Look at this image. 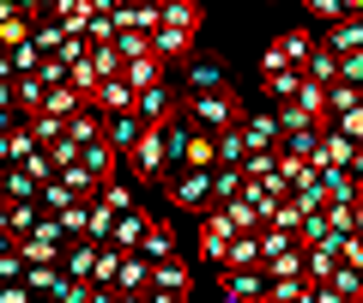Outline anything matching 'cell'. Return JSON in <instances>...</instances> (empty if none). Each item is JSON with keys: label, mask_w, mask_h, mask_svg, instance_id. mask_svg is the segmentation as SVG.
Returning a JSON list of instances; mask_svg holds the SVG:
<instances>
[{"label": "cell", "mask_w": 363, "mask_h": 303, "mask_svg": "<svg viewBox=\"0 0 363 303\" xmlns=\"http://www.w3.org/2000/svg\"><path fill=\"white\" fill-rule=\"evenodd\" d=\"M176 116L188 121V133H230V128H242L248 109L236 92H206V97H182Z\"/></svg>", "instance_id": "obj_1"}, {"label": "cell", "mask_w": 363, "mask_h": 303, "mask_svg": "<svg viewBox=\"0 0 363 303\" xmlns=\"http://www.w3.org/2000/svg\"><path fill=\"white\" fill-rule=\"evenodd\" d=\"M164 188H169V206H182V212H200V219L212 212V170H176Z\"/></svg>", "instance_id": "obj_2"}, {"label": "cell", "mask_w": 363, "mask_h": 303, "mask_svg": "<svg viewBox=\"0 0 363 303\" xmlns=\"http://www.w3.org/2000/svg\"><path fill=\"white\" fill-rule=\"evenodd\" d=\"M321 49L339 55V61H345V55H363V0H351V13L321 37Z\"/></svg>", "instance_id": "obj_3"}, {"label": "cell", "mask_w": 363, "mask_h": 303, "mask_svg": "<svg viewBox=\"0 0 363 303\" xmlns=\"http://www.w3.org/2000/svg\"><path fill=\"white\" fill-rule=\"evenodd\" d=\"M188 79H182V97H206V92H230L224 85V61L218 55H194V61L182 67Z\"/></svg>", "instance_id": "obj_4"}, {"label": "cell", "mask_w": 363, "mask_h": 303, "mask_svg": "<svg viewBox=\"0 0 363 303\" xmlns=\"http://www.w3.org/2000/svg\"><path fill=\"white\" fill-rule=\"evenodd\" d=\"M242 140H248V152H279V145H285V121H279V109H255V116H242Z\"/></svg>", "instance_id": "obj_5"}, {"label": "cell", "mask_w": 363, "mask_h": 303, "mask_svg": "<svg viewBox=\"0 0 363 303\" xmlns=\"http://www.w3.org/2000/svg\"><path fill=\"white\" fill-rule=\"evenodd\" d=\"M140 140H145V121H140V116H109V128H104V145L116 152V164H128L133 152H140Z\"/></svg>", "instance_id": "obj_6"}, {"label": "cell", "mask_w": 363, "mask_h": 303, "mask_svg": "<svg viewBox=\"0 0 363 303\" xmlns=\"http://www.w3.org/2000/svg\"><path fill=\"white\" fill-rule=\"evenodd\" d=\"M230 243H236L230 219H224V212H206V219H200V255L224 267V255H230Z\"/></svg>", "instance_id": "obj_7"}, {"label": "cell", "mask_w": 363, "mask_h": 303, "mask_svg": "<svg viewBox=\"0 0 363 303\" xmlns=\"http://www.w3.org/2000/svg\"><path fill=\"white\" fill-rule=\"evenodd\" d=\"M157 13H164V25L182 31V37H200V25H206L200 0H157Z\"/></svg>", "instance_id": "obj_8"}, {"label": "cell", "mask_w": 363, "mask_h": 303, "mask_svg": "<svg viewBox=\"0 0 363 303\" xmlns=\"http://www.w3.org/2000/svg\"><path fill=\"white\" fill-rule=\"evenodd\" d=\"M351 158H357V145H351L345 133H339L333 121H327V133H321V152H315V164H321V170H351Z\"/></svg>", "instance_id": "obj_9"}, {"label": "cell", "mask_w": 363, "mask_h": 303, "mask_svg": "<svg viewBox=\"0 0 363 303\" xmlns=\"http://www.w3.org/2000/svg\"><path fill=\"white\" fill-rule=\"evenodd\" d=\"M145 231H152V212H121L116 219V243H109V249H121V255H140V243H145Z\"/></svg>", "instance_id": "obj_10"}, {"label": "cell", "mask_w": 363, "mask_h": 303, "mask_svg": "<svg viewBox=\"0 0 363 303\" xmlns=\"http://www.w3.org/2000/svg\"><path fill=\"white\" fill-rule=\"evenodd\" d=\"M157 25H164L157 0H145V6H121V0H116V31H133V37H152Z\"/></svg>", "instance_id": "obj_11"}, {"label": "cell", "mask_w": 363, "mask_h": 303, "mask_svg": "<svg viewBox=\"0 0 363 303\" xmlns=\"http://www.w3.org/2000/svg\"><path fill=\"white\" fill-rule=\"evenodd\" d=\"M152 55H157L164 67H176V61H194V37H182V31L157 25V31H152Z\"/></svg>", "instance_id": "obj_12"}, {"label": "cell", "mask_w": 363, "mask_h": 303, "mask_svg": "<svg viewBox=\"0 0 363 303\" xmlns=\"http://www.w3.org/2000/svg\"><path fill=\"white\" fill-rule=\"evenodd\" d=\"M224 297H230V303H260V297H267V267H248V273H224Z\"/></svg>", "instance_id": "obj_13"}, {"label": "cell", "mask_w": 363, "mask_h": 303, "mask_svg": "<svg viewBox=\"0 0 363 303\" xmlns=\"http://www.w3.org/2000/svg\"><path fill=\"white\" fill-rule=\"evenodd\" d=\"M61 273L73 279V285H91V273H97V243H67Z\"/></svg>", "instance_id": "obj_14"}, {"label": "cell", "mask_w": 363, "mask_h": 303, "mask_svg": "<svg viewBox=\"0 0 363 303\" xmlns=\"http://www.w3.org/2000/svg\"><path fill=\"white\" fill-rule=\"evenodd\" d=\"M140 255L152 267H164V261H176V231H169V219H152V231H145V243H140Z\"/></svg>", "instance_id": "obj_15"}, {"label": "cell", "mask_w": 363, "mask_h": 303, "mask_svg": "<svg viewBox=\"0 0 363 303\" xmlns=\"http://www.w3.org/2000/svg\"><path fill=\"white\" fill-rule=\"evenodd\" d=\"M152 291H176V297H194V267H182V261L152 267Z\"/></svg>", "instance_id": "obj_16"}, {"label": "cell", "mask_w": 363, "mask_h": 303, "mask_svg": "<svg viewBox=\"0 0 363 303\" xmlns=\"http://www.w3.org/2000/svg\"><path fill=\"white\" fill-rule=\"evenodd\" d=\"M279 49H285V61L297 67V73H309V61H315V49H321V43H315V37H309L303 25H291L285 37H279Z\"/></svg>", "instance_id": "obj_17"}, {"label": "cell", "mask_w": 363, "mask_h": 303, "mask_svg": "<svg viewBox=\"0 0 363 303\" xmlns=\"http://www.w3.org/2000/svg\"><path fill=\"white\" fill-rule=\"evenodd\" d=\"M133 104H140V92H133L128 79H109L104 92H97V104H91V109H104V116H133Z\"/></svg>", "instance_id": "obj_18"}, {"label": "cell", "mask_w": 363, "mask_h": 303, "mask_svg": "<svg viewBox=\"0 0 363 303\" xmlns=\"http://www.w3.org/2000/svg\"><path fill=\"white\" fill-rule=\"evenodd\" d=\"M321 188H327L333 206H357V200H363V182L351 170H321Z\"/></svg>", "instance_id": "obj_19"}, {"label": "cell", "mask_w": 363, "mask_h": 303, "mask_svg": "<svg viewBox=\"0 0 363 303\" xmlns=\"http://www.w3.org/2000/svg\"><path fill=\"white\" fill-rule=\"evenodd\" d=\"M297 249H303V243L291 237V231H272V224L260 231V267H279V261H291Z\"/></svg>", "instance_id": "obj_20"}, {"label": "cell", "mask_w": 363, "mask_h": 303, "mask_svg": "<svg viewBox=\"0 0 363 303\" xmlns=\"http://www.w3.org/2000/svg\"><path fill=\"white\" fill-rule=\"evenodd\" d=\"M37 224H43V206H37V200H6V231H13V243H25Z\"/></svg>", "instance_id": "obj_21"}, {"label": "cell", "mask_w": 363, "mask_h": 303, "mask_svg": "<svg viewBox=\"0 0 363 303\" xmlns=\"http://www.w3.org/2000/svg\"><path fill=\"white\" fill-rule=\"evenodd\" d=\"M104 128H109V116H104V109H79V116L67 121V133H73L79 145H104Z\"/></svg>", "instance_id": "obj_22"}, {"label": "cell", "mask_w": 363, "mask_h": 303, "mask_svg": "<svg viewBox=\"0 0 363 303\" xmlns=\"http://www.w3.org/2000/svg\"><path fill=\"white\" fill-rule=\"evenodd\" d=\"M116 291L145 297V291H152V261H145V255H128V261H121V285H116Z\"/></svg>", "instance_id": "obj_23"}, {"label": "cell", "mask_w": 363, "mask_h": 303, "mask_svg": "<svg viewBox=\"0 0 363 303\" xmlns=\"http://www.w3.org/2000/svg\"><path fill=\"white\" fill-rule=\"evenodd\" d=\"M182 170H218V133H194V140H188Z\"/></svg>", "instance_id": "obj_24"}, {"label": "cell", "mask_w": 363, "mask_h": 303, "mask_svg": "<svg viewBox=\"0 0 363 303\" xmlns=\"http://www.w3.org/2000/svg\"><path fill=\"white\" fill-rule=\"evenodd\" d=\"M242 164H248V140H242V128L218 133V170H242Z\"/></svg>", "instance_id": "obj_25"}, {"label": "cell", "mask_w": 363, "mask_h": 303, "mask_svg": "<svg viewBox=\"0 0 363 303\" xmlns=\"http://www.w3.org/2000/svg\"><path fill=\"white\" fill-rule=\"evenodd\" d=\"M248 176L242 170H212V206H230V200H242Z\"/></svg>", "instance_id": "obj_26"}, {"label": "cell", "mask_w": 363, "mask_h": 303, "mask_svg": "<svg viewBox=\"0 0 363 303\" xmlns=\"http://www.w3.org/2000/svg\"><path fill=\"white\" fill-rule=\"evenodd\" d=\"M121 261H128L121 249H97V273H91V285H97V291H116L121 285Z\"/></svg>", "instance_id": "obj_27"}, {"label": "cell", "mask_w": 363, "mask_h": 303, "mask_svg": "<svg viewBox=\"0 0 363 303\" xmlns=\"http://www.w3.org/2000/svg\"><path fill=\"white\" fill-rule=\"evenodd\" d=\"M55 285H61V267H25V291H30V297L49 303V297H55Z\"/></svg>", "instance_id": "obj_28"}, {"label": "cell", "mask_w": 363, "mask_h": 303, "mask_svg": "<svg viewBox=\"0 0 363 303\" xmlns=\"http://www.w3.org/2000/svg\"><path fill=\"white\" fill-rule=\"evenodd\" d=\"M357 104H363V92H357V85H327V121L351 116Z\"/></svg>", "instance_id": "obj_29"}, {"label": "cell", "mask_w": 363, "mask_h": 303, "mask_svg": "<svg viewBox=\"0 0 363 303\" xmlns=\"http://www.w3.org/2000/svg\"><path fill=\"white\" fill-rule=\"evenodd\" d=\"M43 152H49L55 176H67V170H73V164H79V140H73V133H61V140H55V145H43Z\"/></svg>", "instance_id": "obj_30"}, {"label": "cell", "mask_w": 363, "mask_h": 303, "mask_svg": "<svg viewBox=\"0 0 363 303\" xmlns=\"http://www.w3.org/2000/svg\"><path fill=\"white\" fill-rule=\"evenodd\" d=\"M37 206H43V212H49V219H61V212H67V206H79V200H73V188H67V182H61V176H55V182H49V188H43V200H37Z\"/></svg>", "instance_id": "obj_31"}, {"label": "cell", "mask_w": 363, "mask_h": 303, "mask_svg": "<svg viewBox=\"0 0 363 303\" xmlns=\"http://www.w3.org/2000/svg\"><path fill=\"white\" fill-rule=\"evenodd\" d=\"M303 79H315L327 92V85H339V55H327V49H315V61H309V73Z\"/></svg>", "instance_id": "obj_32"}, {"label": "cell", "mask_w": 363, "mask_h": 303, "mask_svg": "<svg viewBox=\"0 0 363 303\" xmlns=\"http://www.w3.org/2000/svg\"><path fill=\"white\" fill-rule=\"evenodd\" d=\"M6 200H43V182L30 170H6Z\"/></svg>", "instance_id": "obj_33"}, {"label": "cell", "mask_w": 363, "mask_h": 303, "mask_svg": "<svg viewBox=\"0 0 363 303\" xmlns=\"http://www.w3.org/2000/svg\"><path fill=\"white\" fill-rule=\"evenodd\" d=\"M116 55H121V67L145 61V55H152V37H133V31H121V37H116Z\"/></svg>", "instance_id": "obj_34"}, {"label": "cell", "mask_w": 363, "mask_h": 303, "mask_svg": "<svg viewBox=\"0 0 363 303\" xmlns=\"http://www.w3.org/2000/svg\"><path fill=\"white\" fill-rule=\"evenodd\" d=\"M97 200H104L109 212H133V188L121 182V176H116V182H104V188H97Z\"/></svg>", "instance_id": "obj_35"}, {"label": "cell", "mask_w": 363, "mask_h": 303, "mask_svg": "<svg viewBox=\"0 0 363 303\" xmlns=\"http://www.w3.org/2000/svg\"><path fill=\"white\" fill-rule=\"evenodd\" d=\"M333 291H339L345 303H363V273H357V267H339V273H333Z\"/></svg>", "instance_id": "obj_36"}, {"label": "cell", "mask_w": 363, "mask_h": 303, "mask_svg": "<svg viewBox=\"0 0 363 303\" xmlns=\"http://www.w3.org/2000/svg\"><path fill=\"white\" fill-rule=\"evenodd\" d=\"M345 13H351V0H309V18H321L327 31H333V25H339Z\"/></svg>", "instance_id": "obj_37"}, {"label": "cell", "mask_w": 363, "mask_h": 303, "mask_svg": "<svg viewBox=\"0 0 363 303\" xmlns=\"http://www.w3.org/2000/svg\"><path fill=\"white\" fill-rule=\"evenodd\" d=\"M333 128H339V133H345V140H351V145H363V104H357V109H351V116H339V121H333Z\"/></svg>", "instance_id": "obj_38"}, {"label": "cell", "mask_w": 363, "mask_h": 303, "mask_svg": "<svg viewBox=\"0 0 363 303\" xmlns=\"http://www.w3.org/2000/svg\"><path fill=\"white\" fill-rule=\"evenodd\" d=\"M260 73H291V61H285V49H279V43H267V55H260Z\"/></svg>", "instance_id": "obj_39"}, {"label": "cell", "mask_w": 363, "mask_h": 303, "mask_svg": "<svg viewBox=\"0 0 363 303\" xmlns=\"http://www.w3.org/2000/svg\"><path fill=\"white\" fill-rule=\"evenodd\" d=\"M339 85H357L363 92V55H345V61H339Z\"/></svg>", "instance_id": "obj_40"}, {"label": "cell", "mask_w": 363, "mask_h": 303, "mask_svg": "<svg viewBox=\"0 0 363 303\" xmlns=\"http://www.w3.org/2000/svg\"><path fill=\"white\" fill-rule=\"evenodd\" d=\"M309 303H345V297H339L333 285H315V291H309Z\"/></svg>", "instance_id": "obj_41"}, {"label": "cell", "mask_w": 363, "mask_h": 303, "mask_svg": "<svg viewBox=\"0 0 363 303\" xmlns=\"http://www.w3.org/2000/svg\"><path fill=\"white\" fill-rule=\"evenodd\" d=\"M145 303H194V297H176V291H145Z\"/></svg>", "instance_id": "obj_42"}, {"label": "cell", "mask_w": 363, "mask_h": 303, "mask_svg": "<svg viewBox=\"0 0 363 303\" xmlns=\"http://www.w3.org/2000/svg\"><path fill=\"white\" fill-rule=\"evenodd\" d=\"M13 85H18V79H0V109H18V104H13Z\"/></svg>", "instance_id": "obj_43"}, {"label": "cell", "mask_w": 363, "mask_h": 303, "mask_svg": "<svg viewBox=\"0 0 363 303\" xmlns=\"http://www.w3.org/2000/svg\"><path fill=\"white\" fill-rule=\"evenodd\" d=\"M18 13V0H0V25H6V18H13Z\"/></svg>", "instance_id": "obj_44"}, {"label": "cell", "mask_w": 363, "mask_h": 303, "mask_svg": "<svg viewBox=\"0 0 363 303\" xmlns=\"http://www.w3.org/2000/svg\"><path fill=\"white\" fill-rule=\"evenodd\" d=\"M0 212H6V188H0Z\"/></svg>", "instance_id": "obj_45"}, {"label": "cell", "mask_w": 363, "mask_h": 303, "mask_svg": "<svg viewBox=\"0 0 363 303\" xmlns=\"http://www.w3.org/2000/svg\"><path fill=\"white\" fill-rule=\"evenodd\" d=\"M260 303H272V297H260Z\"/></svg>", "instance_id": "obj_46"}]
</instances>
